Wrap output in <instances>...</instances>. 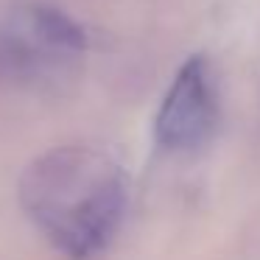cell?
<instances>
[{
	"mask_svg": "<svg viewBox=\"0 0 260 260\" xmlns=\"http://www.w3.org/2000/svg\"><path fill=\"white\" fill-rule=\"evenodd\" d=\"M87 48L81 25L51 3H17L0 14V84L53 90L76 76Z\"/></svg>",
	"mask_w": 260,
	"mask_h": 260,
	"instance_id": "7a4b0ae2",
	"label": "cell"
},
{
	"mask_svg": "<svg viewBox=\"0 0 260 260\" xmlns=\"http://www.w3.org/2000/svg\"><path fill=\"white\" fill-rule=\"evenodd\" d=\"M129 185L118 159L92 146L51 148L25 168L20 202L34 226L70 257L101 252L126 213Z\"/></svg>",
	"mask_w": 260,
	"mask_h": 260,
	"instance_id": "6da1fadb",
	"label": "cell"
},
{
	"mask_svg": "<svg viewBox=\"0 0 260 260\" xmlns=\"http://www.w3.org/2000/svg\"><path fill=\"white\" fill-rule=\"evenodd\" d=\"M218 84L204 56H190L171 81L157 112L154 135L168 154H196L218 129Z\"/></svg>",
	"mask_w": 260,
	"mask_h": 260,
	"instance_id": "3957f363",
	"label": "cell"
}]
</instances>
